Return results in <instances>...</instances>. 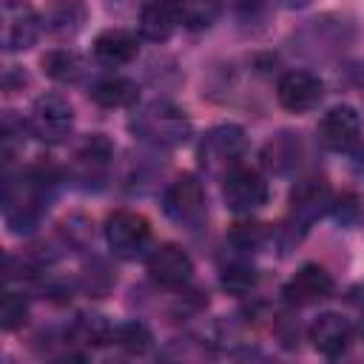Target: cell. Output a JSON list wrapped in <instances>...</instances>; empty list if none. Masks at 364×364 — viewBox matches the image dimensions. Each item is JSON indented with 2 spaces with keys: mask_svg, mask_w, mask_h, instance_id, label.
Here are the masks:
<instances>
[{
  "mask_svg": "<svg viewBox=\"0 0 364 364\" xmlns=\"http://www.w3.org/2000/svg\"><path fill=\"white\" fill-rule=\"evenodd\" d=\"M54 179L48 176V171L43 165L23 171L17 179L6 182L3 191V219L6 228L11 233H31L43 216V210L48 208V191H51Z\"/></svg>",
  "mask_w": 364,
  "mask_h": 364,
  "instance_id": "1",
  "label": "cell"
},
{
  "mask_svg": "<svg viewBox=\"0 0 364 364\" xmlns=\"http://www.w3.org/2000/svg\"><path fill=\"white\" fill-rule=\"evenodd\" d=\"M128 125L139 139L159 145V148H176L182 142H188V136L193 131L188 114L168 100H151V102L139 105Z\"/></svg>",
  "mask_w": 364,
  "mask_h": 364,
  "instance_id": "2",
  "label": "cell"
},
{
  "mask_svg": "<svg viewBox=\"0 0 364 364\" xmlns=\"http://www.w3.org/2000/svg\"><path fill=\"white\" fill-rule=\"evenodd\" d=\"M222 196H225L228 210H233V213H253V210H259L262 205H267L270 188H267V179H264L256 168L233 165V168L225 173Z\"/></svg>",
  "mask_w": 364,
  "mask_h": 364,
  "instance_id": "3",
  "label": "cell"
},
{
  "mask_svg": "<svg viewBox=\"0 0 364 364\" xmlns=\"http://www.w3.org/2000/svg\"><path fill=\"white\" fill-rule=\"evenodd\" d=\"M74 125V108L60 94H43L34 100L28 114V128L43 142H63L71 134Z\"/></svg>",
  "mask_w": 364,
  "mask_h": 364,
  "instance_id": "4",
  "label": "cell"
},
{
  "mask_svg": "<svg viewBox=\"0 0 364 364\" xmlns=\"http://www.w3.org/2000/svg\"><path fill=\"white\" fill-rule=\"evenodd\" d=\"M105 242L117 256L134 259L148 247L151 225L145 216H139L134 210H114L105 219Z\"/></svg>",
  "mask_w": 364,
  "mask_h": 364,
  "instance_id": "5",
  "label": "cell"
},
{
  "mask_svg": "<svg viewBox=\"0 0 364 364\" xmlns=\"http://www.w3.org/2000/svg\"><path fill=\"white\" fill-rule=\"evenodd\" d=\"M162 210L176 225H196L205 216V188L193 173L176 176L162 193Z\"/></svg>",
  "mask_w": 364,
  "mask_h": 364,
  "instance_id": "6",
  "label": "cell"
},
{
  "mask_svg": "<svg viewBox=\"0 0 364 364\" xmlns=\"http://www.w3.org/2000/svg\"><path fill=\"white\" fill-rule=\"evenodd\" d=\"M43 28L40 14L26 0H3V48L26 51L37 43Z\"/></svg>",
  "mask_w": 364,
  "mask_h": 364,
  "instance_id": "7",
  "label": "cell"
},
{
  "mask_svg": "<svg viewBox=\"0 0 364 364\" xmlns=\"http://www.w3.org/2000/svg\"><path fill=\"white\" fill-rule=\"evenodd\" d=\"M318 142L330 151H353L361 142V114L353 105H333L318 119Z\"/></svg>",
  "mask_w": 364,
  "mask_h": 364,
  "instance_id": "8",
  "label": "cell"
},
{
  "mask_svg": "<svg viewBox=\"0 0 364 364\" xmlns=\"http://www.w3.org/2000/svg\"><path fill=\"white\" fill-rule=\"evenodd\" d=\"M245 151V131L236 125H216L205 134L202 145H199V162L208 171H222V168H233L236 159Z\"/></svg>",
  "mask_w": 364,
  "mask_h": 364,
  "instance_id": "9",
  "label": "cell"
},
{
  "mask_svg": "<svg viewBox=\"0 0 364 364\" xmlns=\"http://www.w3.org/2000/svg\"><path fill=\"white\" fill-rule=\"evenodd\" d=\"M324 97V82L310 71H287L276 82V100L284 111H313Z\"/></svg>",
  "mask_w": 364,
  "mask_h": 364,
  "instance_id": "10",
  "label": "cell"
},
{
  "mask_svg": "<svg viewBox=\"0 0 364 364\" xmlns=\"http://www.w3.org/2000/svg\"><path fill=\"white\" fill-rule=\"evenodd\" d=\"M333 290H336L333 276H330L321 264L310 262V264H301V267L293 273V279L284 284L282 296H284L290 304H296V307H307V304H316V301L333 296Z\"/></svg>",
  "mask_w": 364,
  "mask_h": 364,
  "instance_id": "11",
  "label": "cell"
},
{
  "mask_svg": "<svg viewBox=\"0 0 364 364\" xmlns=\"http://www.w3.org/2000/svg\"><path fill=\"white\" fill-rule=\"evenodd\" d=\"M330 208H333V196L324 179H304L290 193V219L293 228L299 225V230H307V225H313Z\"/></svg>",
  "mask_w": 364,
  "mask_h": 364,
  "instance_id": "12",
  "label": "cell"
},
{
  "mask_svg": "<svg viewBox=\"0 0 364 364\" xmlns=\"http://www.w3.org/2000/svg\"><path fill=\"white\" fill-rule=\"evenodd\" d=\"M148 273L162 287H182L193 273V262L179 245H159L148 253Z\"/></svg>",
  "mask_w": 364,
  "mask_h": 364,
  "instance_id": "13",
  "label": "cell"
},
{
  "mask_svg": "<svg viewBox=\"0 0 364 364\" xmlns=\"http://www.w3.org/2000/svg\"><path fill=\"white\" fill-rule=\"evenodd\" d=\"M307 338H310V344H313L316 353H321L327 358H336V355H341L350 347V341H353V324L341 313H321L310 324Z\"/></svg>",
  "mask_w": 364,
  "mask_h": 364,
  "instance_id": "14",
  "label": "cell"
},
{
  "mask_svg": "<svg viewBox=\"0 0 364 364\" xmlns=\"http://www.w3.org/2000/svg\"><path fill=\"white\" fill-rule=\"evenodd\" d=\"M40 20L51 37L65 40V37H74L85 26L88 6H85V0H46Z\"/></svg>",
  "mask_w": 364,
  "mask_h": 364,
  "instance_id": "15",
  "label": "cell"
},
{
  "mask_svg": "<svg viewBox=\"0 0 364 364\" xmlns=\"http://www.w3.org/2000/svg\"><path fill=\"white\" fill-rule=\"evenodd\" d=\"M139 54L136 34L128 28H105L94 40V60L105 68H119L128 65Z\"/></svg>",
  "mask_w": 364,
  "mask_h": 364,
  "instance_id": "16",
  "label": "cell"
},
{
  "mask_svg": "<svg viewBox=\"0 0 364 364\" xmlns=\"http://www.w3.org/2000/svg\"><path fill=\"white\" fill-rule=\"evenodd\" d=\"M111 156H114V148L111 142L102 136V134H91L74 154V173L80 182L91 185V182H100L111 165Z\"/></svg>",
  "mask_w": 364,
  "mask_h": 364,
  "instance_id": "17",
  "label": "cell"
},
{
  "mask_svg": "<svg viewBox=\"0 0 364 364\" xmlns=\"http://www.w3.org/2000/svg\"><path fill=\"white\" fill-rule=\"evenodd\" d=\"M179 26L182 20L176 0H148L139 11V34L151 43H165Z\"/></svg>",
  "mask_w": 364,
  "mask_h": 364,
  "instance_id": "18",
  "label": "cell"
},
{
  "mask_svg": "<svg viewBox=\"0 0 364 364\" xmlns=\"http://www.w3.org/2000/svg\"><path fill=\"white\" fill-rule=\"evenodd\" d=\"M262 159H264V165L273 173H290V171H296V165L301 159V139H299V134H290V131L276 134L264 145Z\"/></svg>",
  "mask_w": 364,
  "mask_h": 364,
  "instance_id": "19",
  "label": "cell"
},
{
  "mask_svg": "<svg viewBox=\"0 0 364 364\" xmlns=\"http://www.w3.org/2000/svg\"><path fill=\"white\" fill-rule=\"evenodd\" d=\"M88 97L100 108H125V105L136 102V82H131L125 77H102L91 85Z\"/></svg>",
  "mask_w": 364,
  "mask_h": 364,
  "instance_id": "20",
  "label": "cell"
},
{
  "mask_svg": "<svg viewBox=\"0 0 364 364\" xmlns=\"http://www.w3.org/2000/svg\"><path fill=\"white\" fill-rule=\"evenodd\" d=\"M43 71L57 80V82H65V85H74L85 77V60L77 54V51H68V48H54V51H46L43 57Z\"/></svg>",
  "mask_w": 364,
  "mask_h": 364,
  "instance_id": "21",
  "label": "cell"
},
{
  "mask_svg": "<svg viewBox=\"0 0 364 364\" xmlns=\"http://www.w3.org/2000/svg\"><path fill=\"white\" fill-rule=\"evenodd\" d=\"M68 336L74 344H82V347H100V344H108L111 336H114V327L97 316V313H82L74 318V324L68 327Z\"/></svg>",
  "mask_w": 364,
  "mask_h": 364,
  "instance_id": "22",
  "label": "cell"
},
{
  "mask_svg": "<svg viewBox=\"0 0 364 364\" xmlns=\"http://www.w3.org/2000/svg\"><path fill=\"white\" fill-rule=\"evenodd\" d=\"M176 6H179L182 26L191 28V31L210 28L219 17V9H222L219 0H176Z\"/></svg>",
  "mask_w": 364,
  "mask_h": 364,
  "instance_id": "23",
  "label": "cell"
},
{
  "mask_svg": "<svg viewBox=\"0 0 364 364\" xmlns=\"http://www.w3.org/2000/svg\"><path fill=\"white\" fill-rule=\"evenodd\" d=\"M111 341H114L119 350L131 353V355H142V353L151 347L154 338H151V330H148L142 321H122V324L114 327Z\"/></svg>",
  "mask_w": 364,
  "mask_h": 364,
  "instance_id": "24",
  "label": "cell"
},
{
  "mask_svg": "<svg viewBox=\"0 0 364 364\" xmlns=\"http://www.w3.org/2000/svg\"><path fill=\"white\" fill-rule=\"evenodd\" d=\"M256 267L250 264V262H245V259H233L230 264H225L222 267V276H219V282H222V287L228 290V293H236V296H245V293H250L253 287H256Z\"/></svg>",
  "mask_w": 364,
  "mask_h": 364,
  "instance_id": "25",
  "label": "cell"
},
{
  "mask_svg": "<svg viewBox=\"0 0 364 364\" xmlns=\"http://www.w3.org/2000/svg\"><path fill=\"white\" fill-rule=\"evenodd\" d=\"M28 318V299L17 290H6L3 301H0V327L6 333L23 327V321Z\"/></svg>",
  "mask_w": 364,
  "mask_h": 364,
  "instance_id": "26",
  "label": "cell"
},
{
  "mask_svg": "<svg viewBox=\"0 0 364 364\" xmlns=\"http://www.w3.org/2000/svg\"><path fill=\"white\" fill-rule=\"evenodd\" d=\"M114 282H117V276H114V270H111L102 259H94V262L85 264V270H82V287H85V293H91V296H105V293L114 287Z\"/></svg>",
  "mask_w": 364,
  "mask_h": 364,
  "instance_id": "27",
  "label": "cell"
},
{
  "mask_svg": "<svg viewBox=\"0 0 364 364\" xmlns=\"http://www.w3.org/2000/svg\"><path fill=\"white\" fill-rule=\"evenodd\" d=\"M264 239H267L264 225H236L230 230V245L236 250H256L264 245Z\"/></svg>",
  "mask_w": 364,
  "mask_h": 364,
  "instance_id": "28",
  "label": "cell"
},
{
  "mask_svg": "<svg viewBox=\"0 0 364 364\" xmlns=\"http://www.w3.org/2000/svg\"><path fill=\"white\" fill-rule=\"evenodd\" d=\"M23 131H26V125L20 119H14L11 114H6V119H3V156H6V162H11L14 148L26 139Z\"/></svg>",
  "mask_w": 364,
  "mask_h": 364,
  "instance_id": "29",
  "label": "cell"
}]
</instances>
